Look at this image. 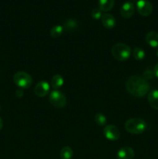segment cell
<instances>
[{"instance_id":"1","label":"cell","mask_w":158,"mask_h":159,"mask_svg":"<svg viewBox=\"0 0 158 159\" xmlns=\"http://www.w3.org/2000/svg\"><path fill=\"white\" fill-rule=\"evenodd\" d=\"M150 85L144 78L133 75L128 79L125 83L127 92L135 97H143L150 91Z\"/></svg>"},{"instance_id":"2","label":"cell","mask_w":158,"mask_h":159,"mask_svg":"<svg viewBox=\"0 0 158 159\" xmlns=\"http://www.w3.org/2000/svg\"><path fill=\"white\" fill-rule=\"evenodd\" d=\"M147 124L141 118H130L125 123V129L129 133L139 134L146 130Z\"/></svg>"},{"instance_id":"3","label":"cell","mask_w":158,"mask_h":159,"mask_svg":"<svg viewBox=\"0 0 158 159\" xmlns=\"http://www.w3.org/2000/svg\"><path fill=\"white\" fill-rule=\"evenodd\" d=\"M112 54L116 60L119 61H125L131 55V49L125 43H118L112 48Z\"/></svg>"},{"instance_id":"4","label":"cell","mask_w":158,"mask_h":159,"mask_svg":"<svg viewBox=\"0 0 158 159\" xmlns=\"http://www.w3.org/2000/svg\"><path fill=\"white\" fill-rule=\"evenodd\" d=\"M13 81L15 85L21 89H28L33 83V79L30 75L25 71H18L13 76Z\"/></svg>"},{"instance_id":"5","label":"cell","mask_w":158,"mask_h":159,"mask_svg":"<svg viewBox=\"0 0 158 159\" xmlns=\"http://www.w3.org/2000/svg\"><path fill=\"white\" fill-rule=\"evenodd\" d=\"M49 101L54 107L62 108L67 103V98L64 93L58 90H53L49 94Z\"/></svg>"},{"instance_id":"6","label":"cell","mask_w":158,"mask_h":159,"mask_svg":"<svg viewBox=\"0 0 158 159\" xmlns=\"http://www.w3.org/2000/svg\"><path fill=\"white\" fill-rule=\"evenodd\" d=\"M136 9L141 16H148L153 12V6L148 0H138L136 2Z\"/></svg>"},{"instance_id":"7","label":"cell","mask_w":158,"mask_h":159,"mask_svg":"<svg viewBox=\"0 0 158 159\" xmlns=\"http://www.w3.org/2000/svg\"><path fill=\"white\" fill-rule=\"evenodd\" d=\"M104 136L109 141H117L120 138V132L118 127L112 124H108L104 127Z\"/></svg>"},{"instance_id":"8","label":"cell","mask_w":158,"mask_h":159,"mask_svg":"<svg viewBox=\"0 0 158 159\" xmlns=\"http://www.w3.org/2000/svg\"><path fill=\"white\" fill-rule=\"evenodd\" d=\"M50 91V84L46 81H40L36 85L34 93L39 97H44Z\"/></svg>"},{"instance_id":"9","label":"cell","mask_w":158,"mask_h":159,"mask_svg":"<svg viewBox=\"0 0 158 159\" xmlns=\"http://www.w3.org/2000/svg\"><path fill=\"white\" fill-rule=\"evenodd\" d=\"M135 12V6L132 2H125L122 4L120 9V14L123 18L129 19L132 17Z\"/></svg>"},{"instance_id":"10","label":"cell","mask_w":158,"mask_h":159,"mask_svg":"<svg viewBox=\"0 0 158 159\" xmlns=\"http://www.w3.org/2000/svg\"><path fill=\"white\" fill-rule=\"evenodd\" d=\"M135 152L130 147H124L119 149L116 155L117 159H133Z\"/></svg>"},{"instance_id":"11","label":"cell","mask_w":158,"mask_h":159,"mask_svg":"<svg viewBox=\"0 0 158 159\" xmlns=\"http://www.w3.org/2000/svg\"><path fill=\"white\" fill-rule=\"evenodd\" d=\"M101 20H102V25L107 29H112L116 26V20L112 14L105 13L104 15H102Z\"/></svg>"},{"instance_id":"12","label":"cell","mask_w":158,"mask_h":159,"mask_svg":"<svg viewBox=\"0 0 158 159\" xmlns=\"http://www.w3.org/2000/svg\"><path fill=\"white\" fill-rule=\"evenodd\" d=\"M147 100L152 108L158 110V90L154 89L148 93Z\"/></svg>"},{"instance_id":"13","label":"cell","mask_w":158,"mask_h":159,"mask_svg":"<svg viewBox=\"0 0 158 159\" xmlns=\"http://www.w3.org/2000/svg\"><path fill=\"white\" fill-rule=\"evenodd\" d=\"M146 41L151 48H158V33L150 31L146 35Z\"/></svg>"},{"instance_id":"14","label":"cell","mask_w":158,"mask_h":159,"mask_svg":"<svg viewBox=\"0 0 158 159\" xmlns=\"http://www.w3.org/2000/svg\"><path fill=\"white\" fill-rule=\"evenodd\" d=\"M115 0H99V8L102 12H108L114 6Z\"/></svg>"},{"instance_id":"15","label":"cell","mask_w":158,"mask_h":159,"mask_svg":"<svg viewBox=\"0 0 158 159\" xmlns=\"http://www.w3.org/2000/svg\"><path fill=\"white\" fill-rule=\"evenodd\" d=\"M51 86L54 90H57L64 85V79L60 75H55L52 77L50 82Z\"/></svg>"},{"instance_id":"16","label":"cell","mask_w":158,"mask_h":159,"mask_svg":"<svg viewBox=\"0 0 158 159\" xmlns=\"http://www.w3.org/2000/svg\"><path fill=\"white\" fill-rule=\"evenodd\" d=\"M77 27V23L75 20L73 19H69V20H66L64 25V29L68 32H73L75 30Z\"/></svg>"},{"instance_id":"17","label":"cell","mask_w":158,"mask_h":159,"mask_svg":"<svg viewBox=\"0 0 158 159\" xmlns=\"http://www.w3.org/2000/svg\"><path fill=\"white\" fill-rule=\"evenodd\" d=\"M60 159H71L73 157V150L69 146H65L61 149L60 153Z\"/></svg>"},{"instance_id":"18","label":"cell","mask_w":158,"mask_h":159,"mask_svg":"<svg viewBox=\"0 0 158 159\" xmlns=\"http://www.w3.org/2000/svg\"><path fill=\"white\" fill-rule=\"evenodd\" d=\"M64 30V26H60V25H57V26H54L51 28L50 30V35L51 37H54V38H58L63 34Z\"/></svg>"},{"instance_id":"19","label":"cell","mask_w":158,"mask_h":159,"mask_svg":"<svg viewBox=\"0 0 158 159\" xmlns=\"http://www.w3.org/2000/svg\"><path fill=\"white\" fill-rule=\"evenodd\" d=\"M145 51L140 48H135L133 50V57L136 61H142L145 57Z\"/></svg>"},{"instance_id":"20","label":"cell","mask_w":158,"mask_h":159,"mask_svg":"<svg viewBox=\"0 0 158 159\" xmlns=\"http://www.w3.org/2000/svg\"><path fill=\"white\" fill-rule=\"evenodd\" d=\"M94 121L99 126H105L107 123V119L105 116L102 113H97L94 116Z\"/></svg>"},{"instance_id":"21","label":"cell","mask_w":158,"mask_h":159,"mask_svg":"<svg viewBox=\"0 0 158 159\" xmlns=\"http://www.w3.org/2000/svg\"><path fill=\"white\" fill-rule=\"evenodd\" d=\"M102 11L100 9H98V8H95V9H92L91 11V17H92L94 20H99L100 18H102Z\"/></svg>"},{"instance_id":"22","label":"cell","mask_w":158,"mask_h":159,"mask_svg":"<svg viewBox=\"0 0 158 159\" xmlns=\"http://www.w3.org/2000/svg\"><path fill=\"white\" fill-rule=\"evenodd\" d=\"M143 76H144V79H145L146 80L151 79H153V76H154V72H153V71H152L151 69L148 68V69H147L143 72Z\"/></svg>"},{"instance_id":"23","label":"cell","mask_w":158,"mask_h":159,"mask_svg":"<svg viewBox=\"0 0 158 159\" xmlns=\"http://www.w3.org/2000/svg\"><path fill=\"white\" fill-rule=\"evenodd\" d=\"M15 95H16L17 97L21 98L22 96H23V92L22 91L21 89H18L16 92H15Z\"/></svg>"},{"instance_id":"24","label":"cell","mask_w":158,"mask_h":159,"mask_svg":"<svg viewBox=\"0 0 158 159\" xmlns=\"http://www.w3.org/2000/svg\"><path fill=\"white\" fill-rule=\"evenodd\" d=\"M153 72H154V75L158 78V63L155 65L154 68H153Z\"/></svg>"},{"instance_id":"25","label":"cell","mask_w":158,"mask_h":159,"mask_svg":"<svg viewBox=\"0 0 158 159\" xmlns=\"http://www.w3.org/2000/svg\"><path fill=\"white\" fill-rule=\"evenodd\" d=\"M3 127V122H2V118L0 117V130H2V128Z\"/></svg>"},{"instance_id":"26","label":"cell","mask_w":158,"mask_h":159,"mask_svg":"<svg viewBox=\"0 0 158 159\" xmlns=\"http://www.w3.org/2000/svg\"><path fill=\"white\" fill-rule=\"evenodd\" d=\"M156 55H157V57H158V49L156 50Z\"/></svg>"},{"instance_id":"27","label":"cell","mask_w":158,"mask_h":159,"mask_svg":"<svg viewBox=\"0 0 158 159\" xmlns=\"http://www.w3.org/2000/svg\"><path fill=\"white\" fill-rule=\"evenodd\" d=\"M0 110H1V107H0Z\"/></svg>"}]
</instances>
